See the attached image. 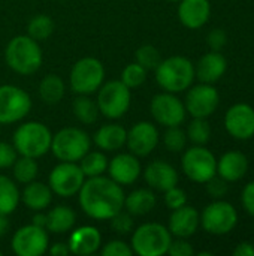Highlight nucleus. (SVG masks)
<instances>
[{"instance_id": "obj_47", "label": "nucleus", "mask_w": 254, "mask_h": 256, "mask_svg": "<svg viewBox=\"0 0 254 256\" xmlns=\"http://www.w3.org/2000/svg\"><path fill=\"white\" fill-rule=\"evenodd\" d=\"M234 255L235 256H254V244L252 243H240L238 248L234 250Z\"/></svg>"}, {"instance_id": "obj_52", "label": "nucleus", "mask_w": 254, "mask_h": 256, "mask_svg": "<svg viewBox=\"0 0 254 256\" xmlns=\"http://www.w3.org/2000/svg\"><path fill=\"white\" fill-rule=\"evenodd\" d=\"M169 2H180V0H169Z\"/></svg>"}, {"instance_id": "obj_50", "label": "nucleus", "mask_w": 254, "mask_h": 256, "mask_svg": "<svg viewBox=\"0 0 254 256\" xmlns=\"http://www.w3.org/2000/svg\"><path fill=\"white\" fill-rule=\"evenodd\" d=\"M7 231H9V220L6 214H0V238L4 237Z\"/></svg>"}, {"instance_id": "obj_33", "label": "nucleus", "mask_w": 254, "mask_h": 256, "mask_svg": "<svg viewBox=\"0 0 254 256\" xmlns=\"http://www.w3.org/2000/svg\"><path fill=\"white\" fill-rule=\"evenodd\" d=\"M12 168H13V178L21 184H27L33 182L37 177V171H39L36 159L28 156H21L19 159H16Z\"/></svg>"}, {"instance_id": "obj_18", "label": "nucleus", "mask_w": 254, "mask_h": 256, "mask_svg": "<svg viewBox=\"0 0 254 256\" xmlns=\"http://www.w3.org/2000/svg\"><path fill=\"white\" fill-rule=\"evenodd\" d=\"M108 170H109V177L121 186L133 184L141 176V164L138 160V156L132 153L117 154L108 164Z\"/></svg>"}, {"instance_id": "obj_40", "label": "nucleus", "mask_w": 254, "mask_h": 256, "mask_svg": "<svg viewBox=\"0 0 254 256\" xmlns=\"http://www.w3.org/2000/svg\"><path fill=\"white\" fill-rule=\"evenodd\" d=\"M165 204L171 210L180 208V207L187 204V195H186V192L183 189L174 186V188H171V189H168L165 192Z\"/></svg>"}, {"instance_id": "obj_5", "label": "nucleus", "mask_w": 254, "mask_h": 256, "mask_svg": "<svg viewBox=\"0 0 254 256\" xmlns=\"http://www.w3.org/2000/svg\"><path fill=\"white\" fill-rule=\"evenodd\" d=\"M172 242L171 231L162 224H144L133 231L132 250L139 256H162L168 254Z\"/></svg>"}, {"instance_id": "obj_22", "label": "nucleus", "mask_w": 254, "mask_h": 256, "mask_svg": "<svg viewBox=\"0 0 254 256\" xmlns=\"http://www.w3.org/2000/svg\"><path fill=\"white\" fill-rule=\"evenodd\" d=\"M211 14L210 0H180L178 18L187 28H201Z\"/></svg>"}, {"instance_id": "obj_4", "label": "nucleus", "mask_w": 254, "mask_h": 256, "mask_svg": "<svg viewBox=\"0 0 254 256\" xmlns=\"http://www.w3.org/2000/svg\"><path fill=\"white\" fill-rule=\"evenodd\" d=\"M51 130L39 122H27L18 126L13 134V147L16 153L28 158H40L51 150Z\"/></svg>"}, {"instance_id": "obj_2", "label": "nucleus", "mask_w": 254, "mask_h": 256, "mask_svg": "<svg viewBox=\"0 0 254 256\" xmlns=\"http://www.w3.org/2000/svg\"><path fill=\"white\" fill-rule=\"evenodd\" d=\"M7 66L19 75H33L39 70L43 56L39 42L28 34H19L9 40L4 50Z\"/></svg>"}, {"instance_id": "obj_1", "label": "nucleus", "mask_w": 254, "mask_h": 256, "mask_svg": "<svg viewBox=\"0 0 254 256\" xmlns=\"http://www.w3.org/2000/svg\"><path fill=\"white\" fill-rule=\"evenodd\" d=\"M78 194L82 212L96 220H109L124 207L121 184L115 183L111 177H88Z\"/></svg>"}, {"instance_id": "obj_7", "label": "nucleus", "mask_w": 254, "mask_h": 256, "mask_svg": "<svg viewBox=\"0 0 254 256\" xmlns=\"http://www.w3.org/2000/svg\"><path fill=\"white\" fill-rule=\"evenodd\" d=\"M130 88L121 81L114 80L99 87L97 93V106L99 112H102L106 118H120L130 108Z\"/></svg>"}, {"instance_id": "obj_17", "label": "nucleus", "mask_w": 254, "mask_h": 256, "mask_svg": "<svg viewBox=\"0 0 254 256\" xmlns=\"http://www.w3.org/2000/svg\"><path fill=\"white\" fill-rule=\"evenodd\" d=\"M225 126L234 138L250 140L254 136V110L247 104L232 105L225 116Z\"/></svg>"}, {"instance_id": "obj_16", "label": "nucleus", "mask_w": 254, "mask_h": 256, "mask_svg": "<svg viewBox=\"0 0 254 256\" xmlns=\"http://www.w3.org/2000/svg\"><path fill=\"white\" fill-rule=\"evenodd\" d=\"M126 144L132 154L148 156L159 144V130L150 122H139L127 130Z\"/></svg>"}, {"instance_id": "obj_25", "label": "nucleus", "mask_w": 254, "mask_h": 256, "mask_svg": "<svg viewBox=\"0 0 254 256\" xmlns=\"http://www.w3.org/2000/svg\"><path fill=\"white\" fill-rule=\"evenodd\" d=\"M126 138H127V130L121 124L109 123L97 129L93 141L103 152H115L126 144Z\"/></svg>"}, {"instance_id": "obj_51", "label": "nucleus", "mask_w": 254, "mask_h": 256, "mask_svg": "<svg viewBox=\"0 0 254 256\" xmlns=\"http://www.w3.org/2000/svg\"><path fill=\"white\" fill-rule=\"evenodd\" d=\"M213 255V254H210V252H201V254H199V256H211Z\"/></svg>"}, {"instance_id": "obj_12", "label": "nucleus", "mask_w": 254, "mask_h": 256, "mask_svg": "<svg viewBox=\"0 0 254 256\" xmlns=\"http://www.w3.org/2000/svg\"><path fill=\"white\" fill-rule=\"evenodd\" d=\"M48 180L52 194L61 198H70L79 192L85 182V176L75 162H60L49 172Z\"/></svg>"}, {"instance_id": "obj_14", "label": "nucleus", "mask_w": 254, "mask_h": 256, "mask_svg": "<svg viewBox=\"0 0 254 256\" xmlns=\"http://www.w3.org/2000/svg\"><path fill=\"white\" fill-rule=\"evenodd\" d=\"M12 250L18 256H40L48 250V232L37 225H25L12 237Z\"/></svg>"}, {"instance_id": "obj_29", "label": "nucleus", "mask_w": 254, "mask_h": 256, "mask_svg": "<svg viewBox=\"0 0 254 256\" xmlns=\"http://www.w3.org/2000/svg\"><path fill=\"white\" fill-rule=\"evenodd\" d=\"M64 88L63 80L55 74H49L43 76L39 84V96L46 105H55L63 99Z\"/></svg>"}, {"instance_id": "obj_9", "label": "nucleus", "mask_w": 254, "mask_h": 256, "mask_svg": "<svg viewBox=\"0 0 254 256\" xmlns=\"http://www.w3.org/2000/svg\"><path fill=\"white\" fill-rule=\"evenodd\" d=\"M184 174L195 183H207L217 174V159L204 146L189 148L181 160Z\"/></svg>"}, {"instance_id": "obj_26", "label": "nucleus", "mask_w": 254, "mask_h": 256, "mask_svg": "<svg viewBox=\"0 0 254 256\" xmlns=\"http://www.w3.org/2000/svg\"><path fill=\"white\" fill-rule=\"evenodd\" d=\"M19 200L30 210L42 212V210H45L51 204V201H52V190H51V188L48 184L33 180V182L25 184L22 194L19 195Z\"/></svg>"}, {"instance_id": "obj_31", "label": "nucleus", "mask_w": 254, "mask_h": 256, "mask_svg": "<svg viewBox=\"0 0 254 256\" xmlns=\"http://www.w3.org/2000/svg\"><path fill=\"white\" fill-rule=\"evenodd\" d=\"M72 110H73L75 117L82 124H94L97 122L99 106L87 94H79L78 98H75V100L72 104Z\"/></svg>"}, {"instance_id": "obj_53", "label": "nucleus", "mask_w": 254, "mask_h": 256, "mask_svg": "<svg viewBox=\"0 0 254 256\" xmlns=\"http://www.w3.org/2000/svg\"><path fill=\"white\" fill-rule=\"evenodd\" d=\"M0 256H1V252H0Z\"/></svg>"}, {"instance_id": "obj_32", "label": "nucleus", "mask_w": 254, "mask_h": 256, "mask_svg": "<svg viewBox=\"0 0 254 256\" xmlns=\"http://www.w3.org/2000/svg\"><path fill=\"white\" fill-rule=\"evenodd\" d=\"M108 164V158L102 152H88L79 160V168L85 177H97L106 172Z\"/></svg>"}, {"instance_id": "obj_11", "label": "nucleus", "mask_w": 254, "mask_h": 256, "mask_svg": "<svg viewBox=\"0 0 254 256\" xmlns=\"http://www.w3.org/2000/svg\"><path fill=\"white\" fill-rule=\"evenodd\" d=\"M31 110L28 93L16 86H0V124H10L22 120Z\"/></svg>"}, {"instance_id": "obj_30", "label": "nucleus", "mask_w": 254, "mask_h": 256, "mask_svg": "<svg viewBox=\"0 0 254 256\" xmlns=\"http://www.w3.org/2000/svg\"><path fill=\"white\" fill-rule=\"evenodd\" d=\"M19 202V190L16 184L6 176L0 174V214H10Z\"/></svg>"}, {"instance_id": "obj_36", "label": "nucleus", "mask_w": 254, "mask_h": 256, "mask_svg": "<svg viewBox=\"0 0 254 256\" xmlns=\"http://www.w3.org/2000/svg\"><path fill=\"white\" fill-rule=\"evenodd\" d=\"M147 80V69L142 68L139 63L127 64L121 72V81L132 90L141 87Z\"/></svg>"}, {"instance_id": "obj_24", "label": "nucleus", "mask_w": 254, "mask_h": 256, "mask_svg": "<svg viewBox=\"0 0 254 256\" xmlns=\"http://www.w3.org/2000/svg\"><path fill=\"white\" fill-rule=\"evenodd\" d=\"M249 170V159L241 152H228L217 160V174L229 182L241 180Z\"/></svg>"}, {"instance_id": "obj_13", "label": "nucleus", "mask_w": 254, "mask_h": 256, "mask_svg": "<svg viewBox=\"0 0 254 256\" xmlns=\"http://www.w3.org/2000/svg\"><path fill=\"white\" fill-rule=\"evenodd\" d=\"M150 110L154 120L165 128L180 126L184 122L187 112L184 104L174 93L169 92L156 94L151 99Z\"/></svg>"}, {"instance_id": "obj_46", "label": "nucleus", "mask_w": 254, "mask_h": 256, "mask_svg": "<svg viewBox=\"0 0 254 256\" xmlns=\"http://www.w3.org/2000/svg\"><path fill=\"white\" fill-rule=\"evenodd\" d=\"M241 201H243V206H244L246 212L254 216V182H250L244 188L243 195H241Z\"/></svg>"}, {"instance_id": "obj_48", "label": "nucleus", "mask_w": 254, "mask_h": 256, "mask_svg": "<svg viewBox=\"0 0 254 256\" xmlns=\"http://www.w3.org/2000/svg\"><path fill=\"white\" fill-rule=\"evenodd\" d=\"M49 254L52 256H67L70 254V250H69V246L66 243H55L51 246Z\"/></svg>"}, {"instance_id": "obj_34", "label": "nucleus", "mask_w": 254, "mask_h": 256, "mask_svg": "<svg viewBox=\"0 0 254 256\" xmlns=\"http://www.w3.org/2000/svg\"><path fill=\"white\" fill-rule=\"evenodd\" d=\"M54 32V21L51 16L48 15H36L30 20L28 26H27V34L40 42V40H46Z\"/></svg>"}, {"instance_id": "obj_38", "label": "nucleus", "mask_w": 254, "mask_h": 256, "mask_svg": "<svg viewBox=\"0 0 254 256\" xmlns=\"http://www.w3.org/2000/svg\"><path fill=\"white\" fill-rule=\"evenodd\" d=\"M160 62H162L160 52H159V50L156 46L142 45L141 48L136 50V63H139L147 70L148 69H156Z\"/></svg>"}, {"instance_id": "obj_20", "label": "nucleus", "mask_w": 254, "mask_h": 256, "mask_svg": "<svg viewBox=\"0 0 254 256\" xmlns=\"http://www.w3.org/2000/svg\"><path fill=\"white\" fill-rule=\"evenodd\" d=\"M201 224V216L196 208L190 206H183L180 208L172 210L169 218V231L172 236L178 238H189L192 237Z\"/></svg>"}, {"instance_id": "obj_39", "label": "nucleus", "mask_w": 254, "mask_h": 256, "mask_svg": "<svg viewBox=\"0 0 254 256\" xmlns=\"http://www.w3.org/2000/svg\"><path fill=\"white\" fill-rule=\"evenodd\" d=\"M111 226L112 230L120 234V236H126L129 232H132L133 230V218L132 214L127 212V213H123V212H118L115 216H112L111 219Z\"/></svg>"}, {"instance_id": "obj_35", "label": "nucleus", "mask_w": 254, "mask_h": 256, "mask_svg": "<svg viewBox=\"0 0 254 256\" xmlns=\"http://www.w3.org/2000/svg\"><path fill=\"white\" fill-rule=\"evenodd\" d=\"M187 136L196 146H205L211 138L210 123L205 118L193 117V120H192V123L189 124V129H187Z\"/></svg>"}, {"instance_id": "obj_37", "label": "nucleus", "mask_w": 254, "mask_h": 256, "mask_svg": "<svg viewBox=\"0 0 254 256\" xmlns=\"http://www.w3.org/2000/svg\"><path fill=\"white\" fill-rule=\"evenodd\" d=\"M165 147L172 153H180L187 144V134L180 126H171L163 135Z\"/></svg>"}, {"instance_id": "obj_10", "label": "nucleus", "mask_w": 254, "mask_h": 256, "mask_svg": "<svg viewBox=\"0 0 254 256\" xmlns=\"http://www.w3.org/2000/svg\"><path fill=\"white\" fill-rule=\"evenodd\" d=\"M201 224L207 232L213 236H225L237 226L238 213L231 202L217 200L204 208Z\"/></svg>"}, {"instance_id": "obj_49", "label": "nucleus", "mask_w": 254, "mask_h": 256, "mask_svg": "<svg viewBox=\"0 0 254 256\" xmlns=\"http://www.w3.org/2000/svg\"><path fill=\"white\" fill-rule=\"evenodd\" d=\"M31 224L46 230V214H43V213L37 212V214H34V216H33V222H31Z\"/></svg>"}, {"instance_id": "obj_43", "label": "nucleus", "mask_w": 254, "mask_h": 256, "mask_svg": "<svg viewBox=\"0 0 254 256\" xmlns=\"http://www.w3.org/2000/svg\"><path fill=\"white\" fill-rule=\"evenodd\" d=\"M16 160V150L12 144L0 141V170L10 168Z\"/></svg>"}, {"instance_id": "obj_23", "label": "nucleus", "mask_w": 254, "mask_h": 256, "mask_svg": "<svg viewBox=\"0 0 254 256\" xmlns=\"http://www.w3.org/2000/svg\"><path fill=\"white\" fill-rule=\"evenodd\" d=\"M228 69V60L219 51L207 52L201 57L195 68V75L207 84H213L219 81Z\"/></svg>"}, {"instance_id": "obj_6", "label": "nucleus", "mask_w": 254, "mask_h": 256, "mask_svg": "<svg viewBox=\"0 0 254 256\" xmlns=\"http://www.w3.org/2000/svg\"><path fill=\"white\" fill-rule=\"evenodd\" d=\"M91 140L78 128H64L52 135L51 152L61 162H79L90 152Z\"/></svg>"}, {"instance_id": "obj_8", "label": "nucleus", "mask_w": 254, "mask_h": 256, "mask_svg": "<svg viewBox=\"0 0 254 256\" xmlns=\"http://www.w3.org/2000/svg\"><path fill=\"white\" fill-rule=\"evenodd\" d=\"M103 78L105 68L102 62L94 57H84L73 64L69 82L76 94H91L102 86Z\"/></svg>"}, {"instance_id": "obj_15", "label": "nucleus", "mask_w": 254, "mask_h": 256, "mask_svg": "<svg viewBox=\"0 0 254 256\" xmlns=\"http://www.w3.org/2000/svg\"><path fill=\"white\" fill-rule=\"evenodd\" d=\"M220 102L219 92L207 82L195 86L186 96V111L196 118H207L217 110Z\"/></svg>"}, {"instance_id": "obj_28", "label": "nucleus", "mask_w": 254, "mask_h": 256, "mask_svg": "<svg viewBox=\"0 0 254 256\" xmlns=\"http://www.w3.org/2000/svg\"><path fill=\"white\" fill-rule=\"evenodd\" d=\"M76 222L75 212L67 206H57L46 214V231L52 234L69 232Z\"/></svg>"}, {"instance_id": "obj_27", "label": "nucleus", "mask_w": 254, "mask_h": 256, "mask_svg": "<svg viewBox=\"0 0 254 256\" xmlns=\"http://www.w3.org/2000/svg\"><path fill=\"white\" fill-rule=\"evenodd\" d=\"M156 195L150 189H136L124 196V207L132 216H144L156 207Z\"/></svg>"}, {"instance_id": "obj_45", "label": "nucleus", "mask_w": 254, "mask_h": 256, "mask_svg": "<svg viewBox=\"0 0 254 256\" xmlns=\"http://www.w3.org/2000/svg\"><path fill=\"white\" fill-rule=\"evenodd\" d=\"M207 42H208V46L213 50V51H220L222 48H225L226 42H228V36H226V32L223 28H214L208 33V38H207Z\"/></svg>"}, {"instance_id": "obj_42", "label": "nucleus", "mask_w": 254, "mask_h": 256, "mask_svg": "<svg viewBox=\"0 0 254 256\" xmlns=\"http://www.w3.org/2000/svg\"><path fill=\"white\" fill-rule=\"evenodd\" d=\"M207 192L210 194V196L211 198H214V200H220V198H223L226 194H228V182L226 180H223L220 176L219 177H213L211 180H208L207 183Z\"/></svg>"}, {"instance_id": "obj_19", "label": "nucleus", "mask_w": 254, "mask_h": 256, "mask_svg": "<svg viewBox=\"0 0 254 256\" xmlns=\"http://www.w3.org/2000/svg\"><path fill=\"white\" fill-rule=\"evenodd\" d=\"M144 178L151 189L166 192L178 184L177 170L165 160H153L144 171Z\"/></svg>"}, {"instance_id": "obj_21", "label": "nucleus", "mask_w": 254, "mask_h": 256, "mask_svg": "<svg viewBox=\"0 0 254 256\" xmlns=\"http://www.w3.org/2000/svg\"><path fill=\"white\" fill-rule=\"evenodd\" d=\"M102 244V236L94 226H81L76 228L67 242L70 254L78 256H88L96 254Z\"/></svg>"}, {"instance_id": "obj_41", "label": "nucleus", "mask_w": 254, "mask_h": 256, "mask_svg": "<svg viewBox=\"0 0 254 256\" xmlns=\"http://www.w3.org/2000/svg\"><path fill=\"white\" fill-rule=\"evenodd\" d=\"M100 254L103 256H130L133 250L127 243L121 240H111L102 248Z\"/></svg>"}, {"instance_id": "obj_3", "label": "nucleus", "mask_w": 254, "mask_h": 256, "mask_svg": "<svg viewBox=\"0 0 254 256\" xmlns=\"http://www.w3.org/2000/svg\"><path fill=\"white\" fill-rule=\"evenodd\" d=\"M193 63L183 56H172L162 60L156 68L157 84L169 93H180L187 90L195 80Z\"/></svg>"}, {"instance_id": "obj_44", "label": "nucleus", "mask_w": 254, "mask_h": 256, "mask_svg": "<svg viewBox=\"0 0 254 256\" xmlns=\"http://www.w3.org/2000/svg\"><path fill=\"white\" fill-rule=\"evenodd\" d=\"M168 254L171 256H193L195 250H193L192 244L186 238H178L177 237L175 242H171Z\"/></svg>"}]
</instances>
